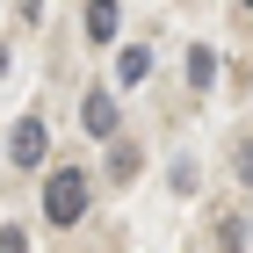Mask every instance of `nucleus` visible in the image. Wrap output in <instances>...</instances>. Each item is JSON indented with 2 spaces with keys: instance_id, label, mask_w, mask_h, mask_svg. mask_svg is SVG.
Masks as SVG:
<instances>
[{
  "instance_id": "nucleus-5",
  "label": "nucleus",
  "mask_w": 253,
  "mask_h": 253,
  "mask_svg": "<svg viewBox=\"0 0 253 253\" xmlns=\"http://www.w3.org/2000/svg\"><path fill=\"white\" fill-rule=\"evenodd\" d=\"M145 73H152V51H145V43H130V51L116 58V80H123V87H137Z\"/></svg>"
},
{
  "instance_id": "nucleus-8",
  "label": "nucleus",
  "mask_w": 253,
  "mask_h": 253,
  "mask_svg": "<svg viewBox=\"0 0 253 253\" xmlns=\"http://www.w3.org/2000/svg\"><path fill=\"white\" fill-rule=\"evenodd\" d=\"M0 253H29V232H22V224H7V232H0Z\"/></svg>"
},
{
  "instance_id": "nucleus-6",
  "label": "nucleus",
  "mask_w": 253,
  "mask_h": 253,
  "mask_svg": "<svg viewBox=\"0 0 253 253\" xmlns=\"http://www.w3.org/2000/svg\"><path fill=\"white\" fill-rule=\"evenodd\" d=\"M188 80H195V87H217V51H210V43L188 51Z\"/></svg>"
},
{
  "instance_id": "nucleus-4",
  "label": "nucleus",
  "mask_w": 253,
  "mask_h": 253,
  "mask_svg": "<svg viewBox=\"0 0 253 253\" xmlns=\"http://www.w3.org/2000/svg\"><path fill=\"white\" fill-rule=\"evenodd\" d=\"M116 29H123V7H116V0H87V37H94V43H109Z\"/></svg>"
},
{
  "instance_id": "nucleus-1",
  "label": "nucleus",
  "mask_w": 253,
  "mask_h": 253,
  "mask_svg": "<svg viewBox=\"0 0 253 253\" xmlns=\"http://www.w3.org/2000/svg\"><path fill=\"white\" fill-rule=\"evenodd\" d=\"M87 195H94V181L80 174V167H51V181H43V217H51V224H80V217H87Z\"/></svg>"
},
{
  "instance_id": "nucleus-2",
  "label": "nucleus",
  "mask_w": 253,
  "mask_h": 253,
  "mask_svg": "<svg viewBox=\"0 0 253 253\" xmlns=\"http://www.w3.org/2000/svg\"><path fill=\"white\" fill-rule=\"evenodd\" d=\"M43 152H51L43 116H22V123H15V137H7V159H15V167H43Z\"/></svg>"
},
{
  "instance_id": "nucleus-3",
  "label": "nucleus",
  "mask_w": 253,
  "mask_h": 253,
  "mask_svg": "<svg viewBox=\"0 0 253 253\" xmlns=\"http://www.w3.org/2000/svg\"><path fill=\"white\" fill-rule=\"evenodd\" d=\"M80 123H87V137H116V94H109V87H87Z\"/></svg>"
},
{
  "instance_id": "nucleus-7",
  "label": "nucleus",
  "mask_w": 253,
  "mask_h": 253,
  "mask_svg": "<svg viewBox=\"0 0 253 253\" xmlns=\"http://www.w3.org/2000/svg\"><path fill=\"white\" fill-rule=\"evenodd\" d=\"M217 239H224V253H246V217H224V232H217Z\"/></svg>"
}]
</instances>
